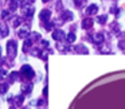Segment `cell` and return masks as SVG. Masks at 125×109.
<instances>
[{"label":"cell","instance_id":"obj_1","mask_svg":"<svg viewBox=\"0 0 125 109\" xmlns=\"http://www.w3.org/2000/svg\"><path fill=\"white\" fill-rule=\"evenodd\" d=\"M16 49H18V44L15 41H10L7 43V53H8V57L11 59H14L16 57Z\"/></svg>","mask_w":125,"mask_h":109},{"label":"cell","instance_id":"obj_22","mask_svg":"<svg viewBox=\"0 0 125 109\" xmlns=\"http://www.w3.org/2000/svg\"><path fill=\"white\" fill-rule=\"evenodd\" d=\"M43 1H44V3H46V1H49V0H43Z\"/></svg>","mask_w":125,"mask_h":109},{"label":"cell","instance_id":"obj_25","mask_svg":"<svg viewBox=\"0 0 125 109\" xmlns=\"http://www.w3.org/2000/svg\"><path fill=\"white\" fill-rule=\"evenodd\" d=\"M24 109H27V108H24Z\"/></svg>","mask_w":125,"mask_h":109},{"label":"cell","instance_id":"obj_9","mask_svg":"<svg viewBox=\"0 0 125 109\" xmlns=\"http://www.w3.org/2000/svg\"><path fill=\"white\" fill-rule=\"evenodd\" d=\"M19 6H22V0H11V3H10V8H11V11H15Z\"/></svg>","mask_w":125,"mask_h":109},{"label":"cell","instance_id":"obj_3","mask_svg":"<svg viewBox=\"0 0 125 109\" xmlns=\"http://www.w3.org/2000/svg\"><path fill=\"white\" fill-rule=\"evenodd\" d=\"M28 34H30V27H28V26H23V27L19 28V33H18V35H19L20 38H26Z\"/></svg>","mask_w":125,"mask_h":109},{"label":"cell","instance_id":"obj_13","mask_svg":"<svg viewBox=\"0 0 125 109\" xmlns=\"http://www.w3.org/2000/svg\"><path fill=\"white\" fill-rule=\"evenodd\" d=\"M63 19H65V20H71V19H73L71 12L70 11H65V12H63Z\"/></svg>","mask_w":125,"mask_h":109},{"label":"cell","instance_id":"obj_10","mask_svg":"<svg viewBox=\"0 0 125 109\" xmlns=\"http://www.w3.org/2000/svg\"><path fill=\"white\" fill-rule=\"evenodd\" d=\"M97 11H98V7L95 6V4H92V6L87 7L86 14H87V15H94V14H97Z\"/></svg>","mask_w":125,"mask_h":109},{"label":"cell","instance_id":"obj_12","mask_svg":"<svg viewBox=\"0 0 125 109\" xmlns=\"http://www.w3.org/2000/svg\"><path fill=\"white\" fill-rule=\"evenodd\" d=\"M31 89H32V85H30V84L22 85V92H23V93H30Z\"/></svg>","mask_w":125,"mask_h":109},{"label":"cell","instance_id":"obj_6","mask_svg":"<svg viewBox=\"0 0 125 109\" xmlns=\"http://www.w3.org/2000/svg\"><path fill=\"white\" fill-rule=\"evenodd\" d=\"M93 27V19H90V18H87V19H83L82 20V28H85V30H89V28Z\"/></svg>","mask_w":125,"mask_h":109},{"label":"cell","instance_id":"obj_23","mask_svg":"<svg viewBox=\"0 0 125 109\" xmlns=\"http://www.w3.org/2000/svg\"><path fill=\"white\" fill-rule=\"evenodd\" d=\"M0 53H1V49H0Z\"/></svg>","mask_w":125,"mask_h":109},{"label":"cell","instance_id":"obj_21","mask_svg":"<svg viewBox=\"0 0 125 109\" xmlns=\"http://www.w3.org/2000/svg\"><path fill=\"white\" fill-rule=\"evenodd\" d=\"M6 74H7L6 69H0V78H4V77H6Z\"/></svg>","mask_w":125,"mask_h":109},{"label":"cell","instance_id":"obj_16","mask_svg":"<svg viewBox=\"0 0 125 109\" xmlns=\"http://www.w3.org/2000/svg\"><path fill=\"white\" fill-rule=\"evenodd\" d=\"M77 51H82V54H87V49L85 46H82V44H79V46H77Z\"/></svg>","mask_w":125,"mask_h":109},{"label":"cell","instance_id":"obj_2","mask_svg":"<svg viewBox=\"0 0 125 109\" xmlns=\"http://www.w3.org/2000/svg\"><path fill=\"white\" fill-rule=\"evenodd\" d=\"M22 74H23V77H24L26 79H31L34 77V70H32V67L31 66H28V65H24V66H22Z\"/></svg>","mask_w":125,"mask_h":109},{"label":"cell","instance_id":"obj_11","mask_svg":"<svg viewBox=\"0 0 125 109\" xmlns=\"http://www.w3.org/2000/svg\"><path fill=\"white\" fill-rule=\"evenodd\" d=\"M93 41H94L95 43H101V42H104V35H102L101 33L95 34V35H94V38H93Z\"/></svg>","mask_w":125,"mask_h":109},{"label":"cell","instance_id":"obj_14","mask_svg":"<svg viewBox=\"0 0 125 109\" xmlns=\"http://www.w3.org/2000/svg\"><path fill=\"white\" fill-rule=\"evenodd\" d=\"M23 100H24V97H23V96H18V97L15 98V106H19L20 104L23 102Z\"/></svg>","mask_w":125,"mask_h":109},{"label":"cell","instance_id":"obj_7","mask_svg":"<svg viewBox=\"0 0 125 109\" xmlns=\"http://www.w3.org/2000/svg\"><path fill=\"white\" fill-rule=\"evenodd\" d=\"M8 35V27L4 23H0V38H6Z\"/></svg>","mask_w":125,"mask_h":109},{"label":"cell","instance_id":"obj_17","mask_svg":"<svg viewBox=\"0 0 125 109\" xmlns=\"http://www.w3.org/2000/svg\"><path fill=\"white\" fill-rule=\"evenodd\" d=\"M7 90H8V85H7V84H1V85H0V93H1V94H4Z\"/></svg>","mask_w":125,"mask_h":109},{"label":"cell","instance_id":"obj_24","mask_svg":"<svg viewBox=\"0 0 125 109\" xmlns=\"http://www.w3.org/2000/svg\"><path fill=\"white\" fill-rule=\"evenodd\" d=\"M11 109H15V108H11Z\"/></svg>","mask_w":125,"mask_h":109},{"label":"cell","instance_id":"obj_5","mask_svg":"<svg viewBox=\"0 0 125 109\" xmlns=\"http://www.w3.org/2000/svg\"><path fill=\"white\" fill-rule=\"evenodd\" d=\"M50 15H51V12H50L49 10H43V11L41 12V15H39V18H41L42 22H47V20L50 19Z\"/></svg>","mask_w":125,"mask_h":109},{"label":"cell","instance_id":"obj_20","mask_svg":"<svg viewBox=\"0 0 125 109\" xmlns=\"http://www.w3.org/2000/svg\"><path fill=\"white\" fill-rule=\"evenodd\" d=\"M20 23H22V19H20V18H14V26L15 27H18Z\"/></svg>","mask_w":125,"mask_h":109},{"label":"cell","instance_id":"obj_4","mask_svg":"<svg viewBox=\"0 0 125 109\" xmlns=\"http://www.w3.org/2000/svg\"><path fill=\"white\" fill-rule=\"evenodd\" d=\"M52 38H54L55 41L61 42V41H63V39H65V33H63V31H61V30H57V31H54V33H52Z\"/></svg>","mask_w":125,"mask_h":109},{"label":"cell","instance_id":"obj_15","mask_svg":"<svg viewBox=\"0 0 125 109\" xmlns=\"http://www.w3.org/2000/svg\"><path fill=\"white\" fill-rule=\"evenodd\" d=\"M20 77L19 73H16V71H14V73H11V76H10V78H11V81H18Z\"/></svg>","mask_w":125,"mask_h":109},{"label":"cell","instance_id":"obj_18","mask_svg":"<svg viewBox=\"0 0 125 109\" xmlns=\"http://www.w3.org/2000/svg\"><path fill=\"white\" fill-rule=\"evenodd\" d=\"M67 41L70 42V43H71V42L75 41V35H74V33H70V34L67 35Z\"/></svg>","mask_w":125,"mask_h":109},{"label":"cell","instance_id":"obj_8","mask_svg":"<svg viewBox=\"0 0 125 109\" xmlns=\"http://www.w3.org/2000/svg\"><path fill=\"white\" fill-rule=\"evenodd\" d=\"M22 14L27 18H31L34 15V8H31V7H24V8H22Z\"/></svg>","mask_w":125,"mask_h":109},{"label":"cell","instance_id":"obj_19","mask_svg":"<svg viewBox=\"0 0 125 109\" xmlns=\"http://www.w3.org/2000/svg\"><path fill=\"white\" fill-rule=\"evenodd\" d=\"M105 22H106V15H102V16L98 18V23H100V24H104Z\"/></svg>","mask_w":125,"mask_h":109}]
</instances>
